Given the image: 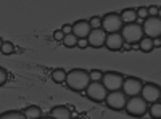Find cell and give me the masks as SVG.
I'll return each mask as SVG.
<instances>
[{
	"instance_id": "cell-26",
	"label": "cell",
	"mask_w": 161,
	"mask_h": 119,
	"mask_svg": "<svg viewBox=\"0 0 161 119\" xmlns=\"http://www.w3.org/2000/svg\"><path fill=\"white\" fill-rule=\"evenodd\" d=\"M7 81H8V71L0 66V85H3Z\"/></svg>"
},
{
	"instance_id": "cell-32",
	"label": "cell",
	"mask_w": 161,
	"mask_h": 119,
	"mask_svg": "<svg viewBox=\"0 0 161 119\" xmlns=\"http://www.w3.org/2000/svg\"><path fill=\"white\" fill-rule=\"evenodd\" d=\"M2 45H3V39L0 37V48H2Z\"/></svg>"
},
{
	"instance_id": "cell-31",
	"label": "cell",
	"mask_w": 161,
	"mask_h": 119,
	"mask_svg": "<svg viewBox=\"0 0 161 119\" xmlns=\"http://www.w3.org/2000/svg\"><path fill=\"white\" fill-rule=\"evenodd\" d=\"M161 45V41H159V39H153V47L156 48V47H159Z\"/></svg>"
},
{
	"instance_id": "cell-18",
	"label": "cell",
	"mask_w": 161,
	"mask_h": 119,
	"mask_svg": "<svg viewBox=\"0 0 161 119\" xmlns=\"http://www.w3.org/2000/svg\"><path fill=\"white\" fill-rule=\"evenodd\" d=\"M0 119H26V116L23 114V111L18 110H10L0 114Z\"/></svg>"
},
{
	"instance_id": "cell-4",
	"label": "cell",
	"mask_w": 161,
	"mask_h": 119,
	"mask_svg": "<svg viewBox=\"0 0 161 119\" xmlns=\"http://www.w3.org/2000/svg\"><path fill=\"white\" fill-rule=\"evenodd\" d=\"M124 110L127 111V114L134 116V117H142L143 114H147V110H148V103H147L140 95L137 97H130L126 101Z\"/></svg>"
},
{
	"instance_id": "cell-25",
	"label": "cell",
	"mask_w": 161,
	"mask_h": 119,
	"mask_svg": "<svg viewBox=\"0 0 161 119\" xmlns=\"http://www.w3.org/2000/svg\"><path fill=\"white\" fill-rule=\"evenodd\" d=\"M136 13H137V19H139V18H142V19L148 18V10H147V7H139V8L136 10Z\"/></svg>"
},
{
	"instance_id": "cell-7",
	"label": "cell",
	"mask_w": 161,
	"mask_h": 119,
	"mask_svg": "<svg viewBox=\"0 0 161 119\" xmlns=\"http://www.w3.org/2000/svg\"><path fill=\"white\" fill-rule=\"evenodd\" d=\"M127 97L123 94V90H116V92H108V95L105 98V105L113 111H123L126 106Z\"/></svg>"
},
{
	"instance_id": "cell-9",
	"label": "cell",
	"mask_w": 161,
	"mask_h": 119,
	"mask_svg": "<svg viewBox=\"0 0 161 119\" xmlns=\"http://www.w3.org/2000/svg\"><path fill=\"white\" fill-rule=\"evenodd\" d=\"M140 97L148 105L156 103L161 98V87L158 84H153V82H143V87L140 90Z\"/></svg>"
},
{
	"instance_id": "cell-8",
	"label": "cell",
	"mask_w": 161,
	"mask_h": 119,
	"mask_svg": "<svg viewBox=\"0 0 161 119\" xmlns=\"http://www.w3.org/2000/svg\"><path fill=\"white\" fill-rule=\"evenodd\" d=\"M143 87V81L139 77H124V82H123V87H121V90H123V94L126 97H137L140 95V90Z\"/></svg>"
},
{
	"instance_id": "cell-34",
	"label": "cell",
	"mask_w": 161,
	"mask_h": 119,
	"mask_svg": "<svg viewBox=\"0 0 161 119\" xmlns=\"http://www.w3.org/2000/svg\"><path fill=\"white\" fill-rule=\"evenodd\" d=\"M71 119H80V117H71Z\"/></svg>"
},
{
	"instance_id": "cell-3",
	"label": "cell",
	"mask_w": 161,
	"mask_h": 119,
	"mask_svg": "<svg viewBox=\"0 0 161 119\" xmlns=\"http://www.w3.org/2000/svg\"><path fill=\"white\" fill-rule=\"evenodd\" d=\"M102 85L106 89V92H116L121 90L124 82V74H121L118 71H106L102 76Z\"/></svg>"
},
{
	"instance_id": "cell-6",
	"label": "cell",
	"mask_w": 161,
	"mask_h": 119,
	"mask_svg": "<svg viewBox=\"0 0 161 119\" xmlns=\"http://www.w3.org/2000/svg\"><path fill=\"white\" fill-rule=\"evenodd\" d=\"M123 21H121L119 13H106V15L102 18V29L108 34H114L119 32L121 28H123Z\"/></svg>"
},
{
	"instance_id": "cell-20",
	"label": "cell",
	"mask_w": 161,
	"mask_h": 119,
	"mask_svg": "<svg viewBox=\"0 0 161 119\" xmlns=\"http://www.w3.org/2000/svg\"><path fill=\"white\" fill-rule=\"evenodd\" d=\"M147 113H150V116H152L153 119H161V103L156 101V103L148 105V110H147Z\"/></svg>"
},
{
	"instance_id": "cell-19",
	"label": "cell",
	"mask_w": 161,
	"mask_h": 119,
	"mask_svg": "<svg viewBox=\"0 0 161 119\" xmlns=\"http://www.w3.org/2000/svg\"><path fill=\"white\" fill-rule=\"evenodd\" d=\"M52 79H53V82H57V84H63L64 79H66V71L63 68L53 69L52 71Z\"/></svg>"
},
{
	"instance_id": "cell-5",
	"label": "cell",
	"mask_w": 161,
	"mask_h": 119,
	"mask_svg": "<svg viewBox=\"0 0 161 119\" xmlns=\"http://www.w3.org/2000/svg\"><path fill=\"white\" fill-rule=\"evenodd\" d=\"M142 26V31H143V37H148V39H159L161 34V19L159 16H148L147 19H143Z\"/></svg>"
},
{
	"instance_id": "cell-17",
	"label": "cell",
	"mask_w": 161,
	"mask_h": 119,
	"mask_svg": "<svg viewBox=\"0 0 161 119\" xmlns=\"http://www.w3.org/2000/svg\"><path fill=\"white\" fill-rule=\"evenodd\" d=\"M139 47H140L142 51H145V53H150V51L155 50V47H153V41H152V39H148V37H142V39H140V42H139Z\"/></svg>"
},
{
	"instance_id": "cell-11",
	"label": "cell",
	"mask_w": 161,
	"mask_h": 119,
	"mask_svg": "<svg viewBox=\"0 0 161 119\" xmlns=\"http://www.w3.org/2000/svg\"><path fill=\"white\" fill-rule=\"evenodd\" d=\"M105 39H106V32L103 29H92L90 34L87 35V44L93 48H102L105 47Z\"/></svg>"
},
{
	"instance_id": "cell-16",
	"label": "cell",
	"mask_w": 161,
	"mask_h": 119,
	"mask_svg": "<svg viewBox=\"0 0 161 119\" xmlns=\"http://www.w3.org/2000/svg\"><path fill=\"white\" fill-rule=\"evenodd\" d=\"M23 114L26 116V119H39V117H42V110L36 106V105H29V106L24 108Z\"/></svg>"
},
{
	"instance_id": "cell-28",
	"label": "cell",
	"mask_w": 161,
	"mask_h": 119,
	"mask_svg": "<svg viewBox=\"0 0 161 119\" xmlns=\"http://www.w3.org/2000/svg\"><path fill=\"white\" fill-rule=\"evenodd\" d=\"M53 39H55V41H58V42L63 41V39H64V34L61 32V29H57L55 32H53Z\"/></svg>"
},
{
	"instance_id": "cell-14",
	"label": "cell",
	"mask_w": 161,
	"mask_h": 119,
	"mask_svg": "<svg viewBox=\"0 0 161 119\" xmlns=\"http://www.w3.org/2000/svg\"><path fill=\"white\" fill-rule=\"evenodd\" d=\"M50 117L52 119H71V111L68 106H63V105H58V106H53L50 111Z\"/></svg>"
},
{
	"instance_id": "cell-23",
	"label": "cell",
	"mask_w": 161,
	"mask_h": 119,
	"mask_svg": "<svg viewBox=\"0 0 161 119\" xmlns=\"http://www.w3.org/2000/svg\"><path fill=\"white\" fill-rule=\"evenodd\" d=\"M89 26H90V29H102V18L100 16H92L89 19Z\"/></svg>"
},
{
	"instance_id": "cell-2",
	"label": "cell",
	"mask_w": 161,
	"mask_h": 119,
	"mask_svg": "<svg viewBox=\"0 0 161 119\" xmlns=\"http://www.w3.org/2000/svg\"><path fill=\"white\" fill-rule=\"evenodd\" d=\"M123 41L127 44H139L140 39L143 37V31H142V26L137 23H132V24H124L119 31Z\"/></svg>"
},
{
	"instance_id": "cell-29",
	"label": "cell",
	"mask_w": 161,
	"mask_h": 119,
	"mask_svg": "<svg viewBox=\"0 0 161 119\" xmlns=\"http://www.w3.org/2000/svg\"><path fill=\"white\" fill-rule=\"evenodd\" d=\"M87 39H77V44H76V47H79V48H87Z\"/></svg>"
},
{
	"instance_id": "cell-24",
	"label": "cell",
	"mask_w": 161,
	"mask_h": 119,
	"mask_svg": "<svg viewBox=\"0 0 161 119\" xmlns=\"http://www.w3.org/2000/svg\"><path fill=\"white\" fill-rule=\"evenodd\" d=\"M0 51H2L3 55H11L13 51H15V45H13L11 42H5L3 41V45H2V48H0Z\"/></svg>"
},
{
	"instance_id": "cell-10",
	"label": "cell",
	"mask_w": 161,
	"mask_h": 119,
	"mask_svg": "<svg viewBox=\"0 0 161 119\" xmlns=\"http://www.w3.org/2000/svg\"><path fill=\"white\" fill-rule=\"evenodd\" d=\"M84 92H86V97L92 101H95V103L105 101L106 95H108V92H106V89L102 85V82H90Z\"/></svg>"
},
{
	"instance_id": "cell-13",
	"label": "cell",
	"mask_w": 161,
	"mask_h": 119,
	"mask_svg": "<svg viewBox=\"0 0 161 119\" xmlns=\"http://www.w3.org/2000/svg\"><path fill=\"white\" fill-rule=\"evenodd\" d=\"M105 47L111 50V51H118L124 47V41L121 37L119 32H114V34H106V39H105Z\"/></svg>"
},
{
	"instance_id": "cell-33",
	"label": "cell",
	"mask_w": 161,
	"mask_h": 119,
	"mask_svg": "<svg viewBox=\"0 0 161 119\" xmlns=\"http://www.w3.org/2000/svg\"><path fill=\"white\" fill-rule=\"evenodd\" d=\"M39 119H52V117H39Z\"/></svg>"
},
{
	"instance_id": "cell-30",
	"label": "cell",
	"mask_w": 161,
	"mask_h": 119,
	"mask_svg": "<svg viewBox=\"0 0 161 119\" xmlns=\"http://www.w3.org/2000/svg\"><path fill=\"white\" fill-rule=\"evenodd\" d=\"M71 31H73V29H71V24H64L63 28H61V32H63L64 35H68V34H71Z\"/></svg>"
},
{
	"instance_id": "cell-22",
	"label": "cell",
	"mask_w": 161,
	"mask_h": 119,
	"mask_svg": "<svg viewBox=\"0 0 161 119\" xmlns=\"http://www.w3.org/2000/svg\"><path fill=\"white\" fill-rule=\"evenodd\" d=\"M102 76H103V73H102L100 69H92V71H89L90 82H100V81H102Z\"/></svg>"
},
{
	"instance_id": "cell-15",
	"label": "cell",
	"mask_w": 161,
	"mask_h": 119,
	"mask_svg": "<svg viewBox=\"0 0 161 119\" xmlns=\"http://www.w3.org/2000/svg\"><path fill=\"white\" fill-rule=\"evenodd\" d=\"M121 21L123 24H132L137 21V13H136V8H126L121 11Z\"/></svg>"
},
{
	"instance_id": "cell-21",
	"label": "cell",
	"mask_w": 161,
	"mask_h": 119,
	"mask_svg": "<svg viewBox=\"0 0 161 119\" xmlns=\"http://www.w3.org/2000/svg\"><path fill=\"white\" fill-rule=\"evenodd\" d=\"M63 45L64 47H68V48H73V47H76V44H77V39L73 35V34H68V35H64V39H63Z\"/></svg>"
},
{
	"instance_id": "cell-27",
	"label": "cell",
	"mask_w": 161,
	"mask_h": 119,
	"mask_svg": "<svg viewBox=\"0 0 161 119\" xmlns=\"http://www.w3.org/2000/svg\"><path fill=\"white\" fill-rule=\"evenodd\" d=\"M147 10H148V16H158L159 15V8L156 5H150V7H147Z\"/></svg>"
},
{
	"instance_id": "cell-1",
	"label": "cell",
	"mask_w": 161,
	"mask_h": 119,
	"mask_svg": "<svg viewBox=\"0 0 161 119\" xmlns=\"http://www.w3.org/2000/svg\"><path fill=\"white\" fill-rule=\"evenodd\" d=\"M64 84L69 90L74 92H84L87 89V85L90 84V77H89V71L82 69V68H74L71 71L66 73V79Z\"/></svg>"
},
{
	"instance_id": "cell-12",
	"label": "cell",
	"mask_w": 161,
	"mask_h": 119,
	"mask_svg": "<svg viewBox=\"0 0 161 119\" xmlns=\"http://www.w3.org/2000/svg\"><path fill=\"white\" fill-rule=\"evenodd\" d=\"M71 34L76 37V39H87V35L90 34V26H89V21L86 19H79L76 21L74 24H71Z\"/></svg>"
}]
</instances>
